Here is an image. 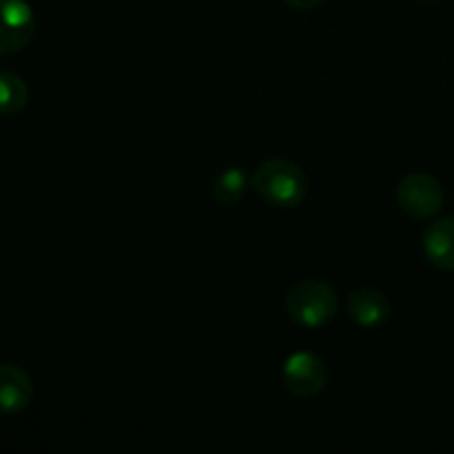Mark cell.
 Listing matches in <instances>:
<instances>
[{
    "label": "cell",
    "mask_w": 454,
    "mask_h": 454,
    "mask_svg": "<svg viewBox=\"0 0 454 454\" xmlns=\"http://www.w3.org/2000/svg\"><path fill=\"white\" fill-rule=\"evenodd\" d=\"M397 202L406 215L415 220H430L442 213L446 195L437 177L428 173H411L399 182Z\"/></svg>",
    "instance_id": "3957f363"
},
{
    "label": "cell",
    "mask_w": 454,
    "mask_h": 454,
    "mask_svg": "<svg viewBox=\"0 0 454 454\" xmlns=\"http://www.w3.org/2000/svg\"><path fill=\"white\" fill-rule=\"evenodd\" d=\"M424 255L434 269L454 273V217L433 222L421 238Z\"/></svg>",
    "instance_id": "ba28073f"
},
{
    "label": "cell",
    "mask_w": 454,
    "mask_h": 454,
    "mask_svg": "<svg viewBox=\"0 0 454 454\" xmlns=\"http://www.w3.org/2000/svg\"><path fill=\"white\" fill-rule=\"evenodd\" d=\"M286 310L297 326L313 331V328L328 326L337 317L340 300L331 284L304 279L288 291Z\"/></svg>",
    "instance_id": "7a4b0ae2"
},
{
    "label": "cell",
    "mask_w": 454,
    "mask_h": 454,
    "mask_svg": "<svg viewBox=\"0 0 454 454\" xmlns=\"http://www.w3.org/2000/svg\"><path fill=\"white\" fill-rule=\"evenodd\" d=\"M35 35L34 9L25 0H0V56L22 51Z\"/></svg>",
    "instance_id": "5b68a950"
},
{
    "label": "cell",
    "mask_w": 454,
    "mask_h": 454,
    "mask_svg": "<svg viewBox=\"0 0 454 454\" xmlns=\"http://www.w3.org/2000/svg\"><path fill=\"white\" fill-rule=\"evenodd\" d=\"M248 176L244 168L239 167H229L215 177L213 182V200H215L220 207H233L239 200L244 198L248 189Z\"/></svg>",
    "instance_id": "9c48e42d"
},
{
    "label": "cell",
    "mask_w": 454,
    "mask_h": 454,
    "mask_svg": "<svg viewBox=\"0 0 454 454\" xmlns=\"http://www.w3.org/2000/svg\"><path fill=\"white\" fill-rule=\"evenodd\" d=\"M34 384L29 372L16 364H0V415H18L29 408Z\"/></svg>",
    "instance_id": "8992f818"
},
{
    "label": "cell",
    "mask_w": 454,
    "mask_h": 454,
    "mask_svg": "<svg viewBox=\"0 0 454 454\" xmlns=\"http://www.w3.org/2000/svg\"><path fill=\"white\" fill-rule=\"evenodd\" d=\"M29 102L25 80L13 71H0V115H16Z\"/></svg>",
    "instance_id": "30bf717a"
},
{
    "label": "cell",
    "mask_w": 454,
    "mask_h": 454,
    "mask_svg": "<svg viewBox=\"0 0 454 454\" xmlns=\"http://www.w3.org/2000/svg\"><path fill=\"white\" fill-rule=\"evenodd\" d=\"M346 310H348L350 319L362 328H380L390 319V306L388 297L375 288H359L353 291L346 300Z\"/></svg>",
    "instance_id": "52a82bcc"
},
{
    "label": "cell",
    "mask_w": 454,
    "mask_h": 454,
    "mask_svg": "<svg viewBox=\"0 0 454 454\" xmlns=\"http://www.w3.org/2000/svg\"><path fill=\"white\" fill-rule=\"evenodd\" d=\"M284 3L293 9H300V12H310V9H317L326 0H284Z\"/></svg>",
    "instance_id": "8fae6325"
},
{
    "label": "cell",
    "mask_w": 454,
    "mask_h": 454,
    "mask_svg": "<svg viewBox=\"0 0 454 454\" xmlns=\"http://www.w3.org/2000/svg\"><path fill=\"white\" fill-rule=\"evenodd\" d=\"M331 372L326 362L315 353H295L284 362L282 381L284 388L301 399L317 397L326 390Z\"/></svg>",
    "instance_id": "277c9868"
},
{
    "label": "cell",
    "mask_w": 454,
    "mask_h": 454,
    "mask_svg": "<svg viewBox=\"0 0 454 454\" xmlns=\"http://www.w3.org/2000/svg\"><path fill=\"white\" fill-rule=\"evenodd\" d=\"M255 193L264 200L269 207L275 208H295L304 202L309 182L304 171L291 160L273 158L262 162L255 168L251 180Z\"/></svg>",
    "instance_id": "6da1fadb"
},
{
    "label": "cell",
    "mask_w": 454,
    "mask_h": 454,
    "mask_svg": "<svg viewBox=\"0 0 454 454\" xmlns=\"http://www.w3.org/2000/svg\"><path fill=\"white\" fill-rule=\"evenodd\" d=\"M417 3H434V0H417Z\"/></svg>",
    "instance_id": "7c38bea8"
}]
</instances>
